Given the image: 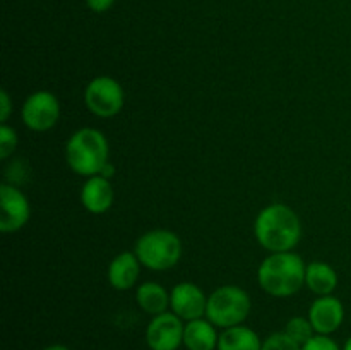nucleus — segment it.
<instances>
[{"label": "nucleus", "mask_w": 351, "mask_h": 350, "mask_svg": "<svg viewBox=\"0 0 351 350\" xmlns=\"http://www.w3.org/2000/svg\"><path fill=\"white\" fill-rule=\"evenodd\" d=\"M134 253L141 264L149 270H170L182 257V240L171 230L154 229L137 239Z\"/></svg>", "instance_id": "20e7f679"}, {"label": "nucleus", "mask_w": 351, "mask_h": 350, "mask_svg": "<svg viewBox=\"0 0 351 350\" xmlns=\"http://www.w3.org/2000/svg\"><path fill=\"white\" fill-rule=\"evenodd\" d=\"M81 202L93 215H103L113 205V187L110 178L95 175L88 177L81 189Z\"/></svg>", "instance_id": "f8f14e48"}, {"label": "nucleus", "mask_w": 351, "mask_h": 350, "mask_svg": "<svg viewBox=\"0 0 351 350\" xmlns=\"http://www.w3.org/2000/svg\"><path fill=\"white\" fill-rule=\"evenodd\" d=\"M65 160L74 174L82 177L99 175L110 161V146L105 134L93 127H82L69 137L65 144Z\"/></svg>", "instance_id": "7ed1b4c3"}, {"label": "nucleus", "mask_w": 351, "mask_h": 350, "mask_svg": "<svg viewBox=\"0 0 351 350\" xmlns=\"http://www.w3.org/2000/svg\"><path fill=\"white\" fill-rule=\"evenodd\" d=\"M343 350H351V336L345 342V345H343Z\"/></svg>", "instance_id": "a878e982"}, {"label": "nucleus", "mask_w": 351, "mask_h": 350, "mask_svg": "<svg viewBox=\"0 0 351 350\" xmlns=\"http://www.w3.org/2000/svg\"><path fill=\"white\" fill-rule=\"evenodd\" d=\"M141 275V261L136 253H120L108 266V281L115 290H130Z\"/></svg>", "instance_id": "ddd939ff"}, {"label": "nucleus", "mask_w": 351, "mask_h": 350, "mask_svg": "<svg viewBox=\"0 0 351 350\" xmlns=\"http://www.w3.org/2000/svg\"><path fill=\"white\" fill-rule=\"evenodd\" d=\"M41 350H71L67 345H62V343H53V345H48Z\"/></svg>", "instance_id": "393cba45"}, {"label": "nucleus", "mask_w": 351, "mask_h": 350, "mask_svg": "<svg viewBox=\"0 0 351 350\" xmlns=\"http://www.w3.org/2000/svg\"><path fill=\"white\" fill-rule=\"evenodd\" d=\"M99 175H101V177H105V178H112L113 175H115V167H113L112 161H108V163H106L105 167L101 168Z\"/></svg>", "instance_id": "b1692460"}, {"label": "nucleus", "mask_w": 351, "mask_h": 350, "mask_svg": "<svg viewBox=\"0 0 351 350\" xmlns=\"http://www.w3.org/2000/svg\"><path fill=\"white\" fill-rule=\"evenodd\" d=\"M218 329L208 318L185 323L184 347L187 350H218Z\"/></svg>", "instance_id": "4468645a"}, {"label": "nucleus", "mask_w": 351, "mask_h": 350, "mask_svg": "<svg viewBox=\"0 0 351 350\" xmlns=\"http://www.w3.org/2000/svg\"><path fill=\"white\" fill-rule=\"evenodd\" d=\"M263 342L249 326H233L219 333L218 350H261Z\"/></svg>", "instance_id": "f3484780"}, {"label": "nucleus", "mask_w": 351, "mask_h": 350, "mask_svg": "<svg viewBox=\"0 0 351 350\" xmlns=\"http://www.w3.org/2000/svg\"><path fill=\"white\" fill-rule=\"evenodd\" d=\"M307 318L317 335L331 336L345 321V305L335 295H322L312 302Z\"/></svg>", "instance_id": "9b49d317"}, {"label": "nucleus", "mask_w": 351, "mask_h": 350, "mask_svg": "<svg viewBox=\"0 0 351 350\" xmlns=\"http://www.w3.org/2000/svg\"><path fill=\"white\" fill-rule=\"evenodd\" d=\"M21 119L24 126L34 132L50 130L60 119V103L57 96L47 89L31 93L21 108Z\"/></svg>", "instance_id": "0eeeda50"}, {"label": "nucleus", "mask_w": 351, "mask_h": 350, "mask_svg": "<svg viewBox=\"0 0 351 350\" xmlns=\"http://www.w3.org/2000/svg\"><path fill=\"white\" fill-rule=\"evenodd\" d=\"M17 148V134L7 124L0 126V158L7 160Z\"/></svg>", "instance_id": "aec40b11"}, {"label": "nucleus", "mask_w": 351, "mask_h": 350, "mask_svg": "<svg viewBox=\"0 0 351 350\" xmlns=\"http://www.w3.org/2000/svg\"><path fill=\"white\" fill-rule=\"evenodd\" d=\"M302 350H343L338 345L336 340H332L329 335H315L314 338L308 340L305 345H302Z\"/></svg>", "instance_id": "412c9836"}, {"label": "nucleus", "mask_w": 351, "mask_h": 350, "mask_svg": "<svg viewBox=\"0 0 351 350\" xmlns=\"http://www.w3.org/2000/svg\"><path fill=\"white\" fill-rule=\"evenodd\" d=\"M305 285L308 290L314 292L317 297L322 295H332V292L338 287V275H336L335 268L322 261H315V263L307 264V271H305Z\"/></svg>", "instance_id": "2eb2a0df"}, {"label": "nucleus", "mask_w": 351, "mask_h": 350, "mask_svg": "<svg viewBox=\"0 0 351 350\" xmlns=\"http://www.w3.org/2000/svg\"><path fill=\"white\" fill-rule=\"evenodd\" d=\"M252 302L250 295L237 285H223L208 297L206 318L216 328H233L243 325L250 314Z\"/></svg>", "instance_id": "39448f33"}, {"label": "nucleus", "mask_w": 351, "mask_h": 350, "mask_svg": "<svg viewBox=\"0 0 351 350\" xmlns=\"http://www.w3.org/2000/svg\"><path fill=\"white\" fill-rule=\"evenodd\" d=\"M10 112H12V106H10L9 93H7L5 89H2V91H0V122L5 124Z\"/></svg>", "instance_id": "4be33fe9"}, {"label": "nucleus", "mask_w": 351, "mask_h": 350, "mask_svg": "<svg viewBox=\"0 0 351 350\" xmlns=\"http://www.w3.org/2000/svg\"><path fill=\"white\" fill-rule=\"evenodd\" d=\"M86 3H88V7L93 10V12L99 14V12H106V10L115 3V0H86Z\"/></svg>", "instance_id": "5701e85b"}, {"label": "nucleus", "mask_w": 351, "mask_h": 350, "mask_svg": "<svg viewBox=\"0 0 351 350\" xmlns=\"http://www.w3.org/2000/svg\"><path fill=\"white\" fill-rule=\"evenodd\" d=\"M283 331L287 333L291 340H295L298 345H305L308 340L314 338V336L317 335L314 326H312L311 319L302 318V316H295V318H291L290 321L285 325Z\"/></svg>", "instance_id": "a211bd4d"}, {"label": "nucleus", "mask_w": 351, "mask_h": 350, "mask_svg": "<svg viewBox=\"0 0 351 350\" xmlns=\"http://www.w3.org/2000/svg\"><path fill=\"white\" fill-rule=\"evenodd\" d=\"M136 301L137 305L149 316L163 314L170 307V294L163 285L156 281H146L139 285L136 292Z\"/></svg>", "instance_id": "dca6fc26"}, {"label": "nucleus", "mask_w": 351, "mask_h": 350, "mask_svg": "<svg viewBox=\"0 0 351 350\" xmlns=\"http://www.w3.org/2000/svg\"><path fill=\"white\" fill-rule=\"evenodd\" d=\"M261 350H302V345H298L285 331H276L267 336L266 340H263V349Z\"/></svg>", "instance_id": "6ab92c4d"}, {"label": "nucleus", "mask_w": 351, "mask_h": 350, "mask_svg": "<svg viewBox=\"0 0 351 350\" xmlns=\"http://www.w3.org/2000/svg\"><path fill=\"white\" fill-rule=\"evenodd\" d=\"M254 233L261 246L271 253L293 250L302 239V222L297 213L283 202H273L261 209L254 223Z\"/></svg>", "instance_id": "f257e3e1"}, {"label": "nucleus", "mask_w": 351, "mask_h": 350, "mask_svg": "<svg viewBox=\"0 0 351 350\" xmlns=\"http://www.w3.org/2000/svg\"><path fill=\"white\" fill-rule=\"evenodd\" d=\"M84 103L93 115L110 119L123 108L125 93L117 79L110 75H98L86 86Z\"/></svg>", "instance_id": "423d86ee"}, {"label": "nucleus", "mask_w": 351, "mask_h": 350, "mask_svg": "<svg viewBox=\"0 0 351 350\" xmlns=\"http://www.w3.org/2000/svg\"><path fill=\"white\" fill-rule=\"evenodd\" d=\"M305 271L304 259L293 250L271 253L257 270V281L273 297H290L305 285Z\"/></svg>", "instance_id": "f03ea898"}, {"label": "nucleus", "mask_w": 351, "mask_h": 350, "mask_svg": "<svg viewBox=\"0 0 351 350\" xmlns=\"http://www.w3.org/2000/svg\"><path fill=\"white\" fill-rule=\"evenodd\" d=\"M184 319L175 312H163L151 318L146 328V345L149 350H178L184 345Z\"/></svg>", "instance_id": "6e6552de"}, {"label": "nucleus", "mask_w": 351, "mask_h": 350, "mask_svg": "<svg viewBox=\"0 0 351 350\" xmlns=\"http://www.w3.org/2000/svg\"><path fill=\"white\" fill-rule=\"evenodd\" d=\"M31 216L26 194L12 184L0 185V230L3 233L19 232Z\"/></svg>", "instance_id": "1a4fd4ad"}, {"label": "nucleus", "mask_w": 351, "mask_h": 350, "mask_svg": "<svg viewBox=\"0 0 351 350\" xmlns=\"http://www.w3.org/2000/svg\"><path fill=\"white\" fill-rule=\"evenodd\" d=\"M170 309L184 321L206 318L208 297L199 285L191 283V281H182L171 288Z\"/></svg>", "instance_id": "9d476101"}]
</instances>
